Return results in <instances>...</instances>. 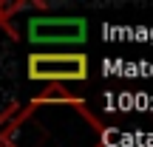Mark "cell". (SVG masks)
Masks as SVG:
<instances>
[{"mask_svg":"<svg viewBox=\"0 0 153 147\" xmlns=\"http://www.w3.org/2000/svg\"><path fill=\"white\" fill-rule=\"evenodd\" d=\"M28 79L48 82V85H62V82H85L91 74L88 54L82 51H34L26 60Z\"/></svg>","mask_w":153,"mask_h":147,"instance_id":"1","label":"cell"},{"mask_svg":"<svg viewBox=\"0 0 153 147\" xmlns=\"http://www.w3.org/2000/svg\"><path fill=\"white\" fill-rule=\"evenodd\" d=\"M85 20L82 17H60V20H31L28 34L37 43H79L85 40Z\"/></svg>","mask_w":153,"mask_h":147,"instance_id":"2","label":"cell"},{"mask_svg":"<svg viewBox=\"0 0 153 147\" xmlns=\"http://www.w3.org/2000/svg\"><path fill=\"white\" fill-rule=\"evenodd\" d=\"M40 9V11H48V3H0V28H3L6 34H11V37H17V31L9 26V17L14 14V11H23V9Z\"/></svg>","mask_w":153,"mask_h":147,"instance_id":"3","label":"cell"}]
</instances>
